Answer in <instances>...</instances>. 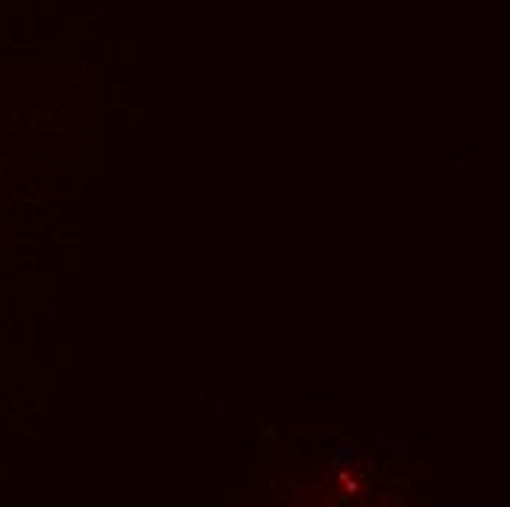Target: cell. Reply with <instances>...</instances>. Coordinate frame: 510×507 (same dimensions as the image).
<instances>
[{
	"mask_svg": "<svg viewBox=\"0 0 510 507\" xmlns=\"http://www.w3.org/2000/svg\"><path fill=\"white\" fill-rule=\"evenodd\" d=\"M276 437H279L276 425H264V428H258V431H255V434L249 437V449H252V455H255V463H264L267 457L273 455Z\"/></svg>",
	"mask_w": 510,
	"mask_h": 507,
	"instance_id": "1",
	"label": "cell"
},
{
	"mask_svg": "<svg viewBox=\"0 0 510 507\" xmlns=\"http://www.w3.org/2000/svg\"><path fill=\"white\" fill-rule=\"evenodd\" d=\"M317 501L323 507H340V504H349V493L340 487H323V490H317Z\"/></svg>",
	"mask_w": 510,
	"mask_h": 507,
	"instance_id": "2",
	"label": "cell"
},
{
	"mask_svg": "<svg viewBox=\"0 0 510 507\" xmlns=\"http://www.w3.org/2000/svg\"><path fill=\"white\" fill-rule=\"evenodd\" d=\"M293 396H299V399H331V396H337L335 387H296Z\"/></svg>",
	"mask_w": 510,
	"mask_h": 507,
	"instance_id": "3",
	"label": "cell"
},
{
	"mask_svg": "<svg viewBox=\"0 0 510 507\" xmlns=\"http://www.w3.org/2000/svg\"><path fill=\"white\" fill-rule=\"evenodd\" d=\"M229 364H232V366L241 364V346H238V343L229 346Z\"/></svg>",
	"mask_w": 510,
	"mask_h": 507,
	"instance_id": "4",
	"label": "cell"
},
{
	"mask_svg": "<svg viewBox=\"0 0 510 507\" xmlns=\"http://www.w3.org/2000/svg\"><path fill=\"white\" fill-rule=\"evenodd\" d=\"M100 152H106V123H100Z\"/></svg>",
	"mask_w": 510,
	"mask_h": 507,
	"instance_id": "5",
	"label": "cell"
}]
</instances>
